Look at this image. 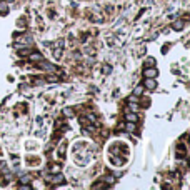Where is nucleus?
Wrapping results in <instances>:
<instances>
[{"instance_id": "obj_1", "label": "nucleus", "mask_w": 190, "mask_h": 190, "mask_svg": "<svg viewBox=\"0 0 190 190\" xmlns=\"http://www.w3.org/2000/svg\"><path fill=\"white\" fill-rule=\"evenodd\" d=\"M145 75H147V77H152V79H154V77L157 75V70H154V68H152V70H145Z\"/></svg>"}, {"instance_id": "obj_4", "label": "nucleus", "mask_w": 190, "mask_h": 190, "mask_svg": "<svg viewBox=\"0 0 190 190\" xmlns=\"http://www.w3.org/2000/svg\"><path fill=\"white\" fill-rule=\"evenodd\" d=\"M127 119L130 120V122H135V120H137V117H135L134 113H128V115H127Z\"/></svg>"}, {"instance_id": "obj_6", "label": "nucleus", "mask_w": 190, "mask_h": 190, "mask_svg": "<svg viewBox=\"0 0 190 190\" xmlns=\"http://www.w3.org/2000/svg\"><path fill=\"white\" fill-rule=\"evenodd\" d=\"M134 128H135L134 123H128V125H127V130H128V132H134Z\"/></svg>"}, {"instance_id": "obj_3", "label": "nucleus", "mask_w": 190, "mask_h": 190, "mask_svg": "<svg viewBox=\"0 0 190 190\" xmlns=\"http://www.w3.org/2000/svg\"><path fill=\"white\" fill-rule=\"evenodd\" d=\"M145 65H147V67H154V65H155V60H154V59H148Z\"/></svg>"}, {"instance_id": "obj_7", "label": "nucleus", "mask_w": 190, "mask_h": 190, "mask_svg": "<svg viewBox=\"0 0 190 190\" xmlns=\"http://www.w3.org/2000/svg\"><path fill=\"white\" fill-rule=\"evenodd\" d=\"M183 24H174V28H182Z\"/></svg>"}, {"instance_id": "obj_5", "label": "nucleus", "mask_w": 190, "mask_h": 190, "mask_svg": "<svg viewBox=\"0 0 190 190\" xmlns=\"http://www.w3.org/2000/svg\"><path fill=\"white\" fill-rule=\"evenodd\" d=\"M134 93H135V95H140V93H142V87H137V88L134 90Z\"/></svg>"}, {"instance_id": "obj_2", "label": "nucleus", "mask_w": 190, "mask_h": 190, "mask_svg": "<svg viewBox=\"0 0 190 190\" xmlns=\"http://www.w3.org/2000/svg\"><path fill=\"white\" fill-rule=\"evenodd\" d=\"M145 87H147V88H155V82H154V80H150V79H148V80L145 82Z\"/></svg>"}]
</instances>
